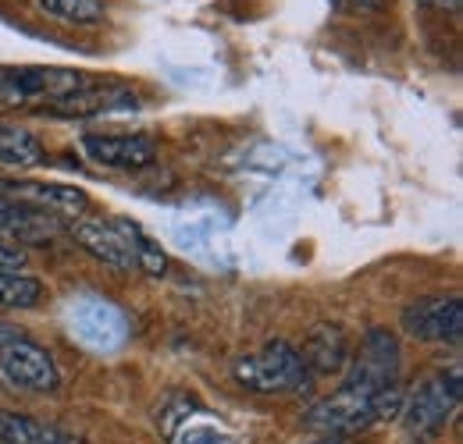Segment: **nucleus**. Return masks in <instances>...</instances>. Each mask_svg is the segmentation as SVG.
<instances>
[{
    "instance_id": "obj_22",
    "label": "nucleus",
    "mask_w": 463,
    "mask_h": 444,
    "mask_svg": "<svg viewBox=\"0 0 463 444\" xmlns=\"http://www.w3.org/2000/svg\"><path fill=\"white\" fill-rule=\"evenodd\" d=\"M349 7H367V11H374V7H385V0H343Z\"/></svg>"
},
{
    "instance_id": "obj_24",
    "label": "nucleus",
    "mask_w": 463,
    "mask_h": 444,
    "mask_svg": "<svg viewBox=\"0 0 463 444\" xmlns=\"http://www.w3.org/2000/svg\"><path fill=\"white\" fill-rule=\"evenodd\" d=\"M14 328H7V324H0V345H4V341H11V338H14Z\"/></svg>"
},
{
    "instance_id": "obj_1",
    "label": "nucleus",
    "mask_w": 463,
    "mask_h": 444,
    "mask_svg": "<svg viewBox=\"0 0 463 444\" xmlns=\"http://www.w3.org/2000/svg\"><path fill=\"white\" fill-rule=\"evenodd\" d=\"M403 402L406 394L400 388V381L382 391H364L353 388V384H343L335 394H328L317 405H310L303 423L310 430H325L328 438H339V434L364 430V427H371L378 420H396L403 412Z\"/></svg>"
},
{
    "instance_id": "obj_3",
    "label": "nucleus",
    "mask_w": 463,
    "mask_h": 444,
    "mask_svg": "<svg viewBox=\"0 0 463 444\" xmlns=\"http://www.w3.org/2000/svg\"><path fill=\"white\" fill-rule=\"evenodd\" d=\"M86 71L75 68H0V107H29V104H58L64 97L86 89Z\"/></svg>"
},
{
    "instance_id": "obj_12",
    "label": "nucleus",
    "mask_w": 463,
    "mask_h": 444,
    "mask_svg": "<svg viewBox=\"0 0 463 444\" xmlns=\"http://www.w3.org/2000/svg\"><path fill=\"white\" fill-rule=\"evenodd\" d=\"M136 107H139V97L125 86H86L58 104H51V114L54 117H100V114L136 111Z\"/></svg>"
},
{
    "instance_id": "obj_7",
    "label": "nucleus",
    "mask_w": 463,
    "mask_h": 444,
    "mask_svg": "<svg viewBox=\"0 0 463 444\" xmlns=\"http://www.w3.org/2000/svg\"><path fill=\"white\" fill-rule=\"evenodd\" d=\"M0 374L22 391H36V394H47V391H58L61 374L51 359V352L22 334H14L11 341L0 345Z\"/></svg>"
},
{
    "instance_id": "obj_23",
    "label": "nucleus",
    "mask_w": 463,
    "mask_h": 444,
    "mask_svg": "<svg viewBox=\"0 0 463 444\" xmlns=\"http://www.w3.org/2000/svg\"><path fill=\"white\" fill-rule=\"evenodd\" d=\"M431 7H442V11H460V0H424Z\"/></svg>"
},
{
    "instance_id": "obj_19",
    "label": "nucleus",
    "mask_w": 463,
    "mask_h": 444,
    "mask_svg": "<svg viewBox=\"0 0 463 444\" xmlns=\"http://www.w3.org/2000/svg\"><path fill=\"white\" fill-rule=\"evenodd\" d=\"M43 295V284L33 278V274H22V271H0V306H11V310H33Z\"/></svg>"
},
{
    "instance_id": "obj_25",
    "label": "nucleus",
    "mask_w": 463,
    "mask_h": 444,
    "mask_svg": "<svg viewBox=\"0 0 463 444\" xmlns=\"http://www.w3.org/2000/svg\"><path fill=\"white\" fill-rule=\"evenodd\" d=\"M314 444H343L339 438H321V441H314Z\"/></svg>"
},
{
    "instance_id": "obj_13",
    "label": "nucleus",
    "mask_w": 463,
    "mask_h": 444,
    "mask_svg": "<svg viewBox=\"0 0 463 444\" xmlns=\"http://www.w3.org/2000/svg\"><path fill=\"white\" fill-rule=\"evenodd\" d=\"M303 366L310 370V377H321V374H339L349 363V341L343 328L335 324H321L307 334L303 348H296Z\"/></svg>"
},
{
    "instance_id": "obj_17",
    "label": "nucleus",
    "mask_w": 463,
    "mask_h": 444,
    "mask_svg": "<svg viewBox=\"0 0 463 444\" xmlns=\"http://www.w3.org/2000/svg\"><path fill=\"white\" fill-rule=\"evenodd\" d=\"M47 161V150L43 143L22 128V125H11V121H0V164L4 167H36Z\"/></svg>"
},
{
    "instance_id": "obj_5",
    "label": "nucleus",
    "mask_w": 463,
    "mask_h": 444,
    "mask_svg": "<svg viewBox=\"0 0 463 444\" xmlns=\"http://www.w3.org/2000/svg\"><path fill=\"white\" fill-rule=\"evenodd\" d=\"M460 366H449L435 377H428L420 388L403 402V423L410 434H435L446 427V420L460 405Z\"/></svg>"
},
{
    "instance_id": "obj_16",
    "label": "nucleus",
    "mask_w": 463,
    "mask_h": 444,
    "mask_svg": "<svg viewBox=\"0 0 463 444\" xmlns=\"http://www.w3.org/2000/svg\"><path fill=\"white\" fill-rule=\"evenodd\" d=\"M111 224L118 227V235L125 238V245H128V253H132V264H136L143 274H150V278H165V274H168V256H165V249H161L139 224L128 221V217H115Z\"/></svg>"
},
{
    "instance_id": "obj_14",
    "label": "nucleus",
    "mask_w": 463,
    "mask_h": 444,
    "mask_svg": "<svg viewBox=\"0 0 463 444\" xmlns=\"http://www.w3.org/2000/svg\"><path fill=\"white\" fill-rule=\"evenodd\" d=\"M0 444H82L54 423H43L25 412H4L0 409Z\"/></svg>"
},
{
    "instance_id": "obj_8",
    "label": "nucleus",
    "mask_w": 463,
    "mask_h": 444,
    "mask_svg": "<svg viewBox=\"0 0 463 444\" xmlns=\"http://www.w3.org/2000/svg\"><path fill=\"white\" fill-rule=\"evenodd\" d=\"M0 196L36 210V214H61V217H82L90 210V199L75 185L58 181H0Z\"/></svg>"
},
{
    "instance_id": "obj_11",
    "label": "nucleus",
    "mask_w": 463,
    "mask_h": 444,
    "mask_svg": "<svg viewBox=\"0 0 463 444\" xmlns=\"http://www.w3.org/2000/svg\"><path fill=\"white\" fill-rule=\"evenodd\" d=\"M68 235L75 238L79 249H86L93 260H100V264L111 267V271L128 274V271L136 267V264H132V253H128L125 238L118 235L115 224H104V221H97V217H71Z\"/></svg>"
},
{
    "instance_id": "obj_10",
    "label": "nucleus",
    "mask_w": 463,
    "mask_h": 444,
    "mask_svg": "<svg viewBox=\"0 0 463 444\" xmlns=\"http://www.w3.org/2000/svg\"><path fill=\"white\" fill-rule=\"evenodd\" d=\"M82 150L90 161L111 171H143L157 157L150 135H82Z\"/></svg>"
},
{
    "instance_id": "obj_20",
    "label": "nucleus",
    "mask_w": 463,
    "mask_h": 444,
    "mask_svg": "<svg viewBox=\"0 0 463 444\" xmlns=\"http://www.w3.org/2000/svg\"><path fill=\"white\" fill-rule=\"evenodd\" d=\"M172 441L175 444H239L232 430H225V427L214 423V420H207V412H200V409L175 430Z\"/></svg>"
},
{
    "instance_id": "obj_18",
    "label": "nucleus",
    "mask_w": 463,
    "mask_h": 444,
    "mask_svg": "<svg viewBox=\"0 0 463 444\" xmlns=\"http://www.w3.org/2000/svg\"><path fill=\"white\" fill-rule=\"evenodd\" d=\"M40 7L68 25H79V29L104 25V18H108L104 0H40Z\"/></svg>"
},
{
    "instance_id": "obj_4",
    "label": "nucleus",
    "mask_w": 463,
    "mask_h": 444,
    "mask_svg": "<svg viewBox=\"0 0 463 444\" xmlns=\"http://www.w3.org/2000/svg\"><path fill=\"white\" fill-rule=\"evenodd\" d=\"M71 338L90 352H118L128 341V317L104 295H79L68 306Z\"/></svg>"
},
{
    "instance_id": "obj_6",
    "label": "nucleus",
    "mask_w": 463,
    "mask_h": 444,
    "mask_svg": "<svg viewBox=\"0 0 463 444\" xmlns=\"http://www.w3.org/2000/svg\"><path fill=\"white\" fill-rule=\"evenodd\" d=\"M400 359H403L400 338L392 331H385V328H371V331L364 334L356 356L346 363L349 366L346 384L364 388V391L389 388V384H396V377H400Z\"/></svg>"
},
{
    "instance_id": "obj_21",
    "label": "nucleus",
    "mask_w": 463,
    "mask_h": 444,
    "mask_svg": "<svg viewBox=\"0 0 463 444\" xmlns=\"http://www.w3.org/2000/svg\"><path fill=\"white\" fill-rule=\"evenodd\" d=\"M193 412H196L193 394L172 391V394H168V402H165V405H161V412H157V427H161V434H165V438H175V430H178Z\"/></svg>"
},
{
    "instance_id": "obj_15",
    "label": "nucleus",
    "mask_w": 463,
    "mask_h": 444,
    "mask_svg": "<svg viewBox=\"0 0 463 444\" xmlns=\"http://www.w3.org/2000/svg\"><path fill=\"white\" fill-rule=\"evenodd\" d=\"M54 231V224L47 214H36L7 196H0V238H14L22 245H33L40 238H47Z\"/></svg>"
},
{
    "instance_id": "obj_2",
    "label": "nucleus",
    "mask_w": 463,
    "mask_h": 444,
    "mask_svg": "<svg viewBox=\"0 0 463 444\" xmlns=\"http://www.w3.org/2000/svg\"><path fill=\"white\" fill-rule=\"evenodd\" d=\"M232 374H235V381L242 388L257 391V394H292V391H307L310 381H314L310 370L303 366L299 352L292 348L289 341H282V338L268 341L253 356L235 359Z\"/></svg>"
},
{
    "instance_id": "obj_9",
    "label": "nucleus",
    "mask_w": 463,
    "mask_h": 444,
    "mask_svg": "<svg viewBox=\"0 0 463 444\" xmlns=\"http://www.w3.org/2000/svg\"><path fill=\"white\" fill-rule=\"evenodd\" d=\"M403 331L417 341H460L463 302L460 299H420L403 310Z\"/></svg>"
}]
</instances>
